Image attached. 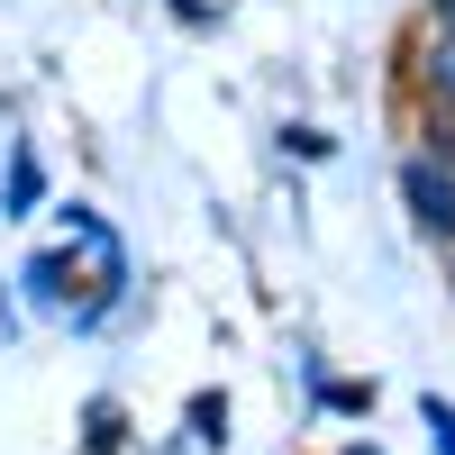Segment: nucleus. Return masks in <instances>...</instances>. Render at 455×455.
<instances>
[{
	"instance_id": "nucleus-1",
	"label": "nucleus",
	"mask_w": 455,
	"mask_h": 455,
	"mask_svg": "<svg viewBox=\"0 0 455 455\" xmlns=\"http://www.w3.org/2000/svg\"><path fill=\"white\" fill-rule=\"evenodd\" d=\"M401 201H410V219H419L437 246H455V164L410 156V164H401Z\"/></svg>"
},
{
	"instance_id": "nucleus-2",
	"label": "nucleus",
	"mask_w": 455,
	"mask_h": 455,
	"mask_svg": "<svg viewBox=\"0 0 455 455\" xmlns=\"http://www.w3.org/2000/svg\"><path fill=\"white\" fill-rule=\"evenodd\" d=\"M419 419H428V437H437V455H455V410H446V401H437V392H428V401H419Z\"/></svg>"
},
{
	"instance_id": "nucleus-3",
	"label": "nucleus",
	"mask_w": 455,
	"mask_h": 455,
	"mask_svg": "<svg viewBox=\"0 0 455 455\" xmlns=\"http://www.w3.org/2000/svg\"><path fill=\"white\" fill-rule=\"evenodd\" d=\"M428 92H437V100H446V109H455V36H446V46H437V55H428Z\"/></svg>"
},
{
	"instance_id": "nucleus-4",
	"label": "nucleus",
	"mask_w": 455,
	"mask_h": 455,
	"mask_svg": "<svg viewBox=\"0 0 455 455\" xmlns=\"http://www.w3.org/2000/svg\"><path fill=\"white\" fill-rule=\"evenodd\" d=\"M437 19H455V0H437Z\"/></svg>"
}]
</instances>
